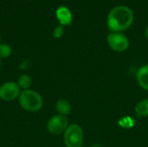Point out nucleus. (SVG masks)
<instances>
[{
  "instance_id": "1",
  "label": "nucleus",
  "mask_w": 148,
  "mask_h": 147,
  "mask_svg": "<svg viewBox=\"0 0 148 147\" xmlns=\"http://www.w3.org/2000/svg\"><path fill=\"white\" fill-rule=\"evenodd\" d=\"M134 19V12L129 7L118 5L114 7L108 15V28L111 32H122L131 27Z\"/></svg>"
},
{
  "instance_id": "2",
  "label": "nucleus",
  "mask_w": 148,
  "mask_h": 147,
  "mask_svg": "<svg viewBox=\"0 0 148 147\" xmlns=\"http://www.w3.org/2000/svg\"><path fill=\"white\" fill-rule=\"evenodd\" d=\"M20 107L27 112H37L43 106L42 95L35 90H23L18 97Z\"/></svg>"
},
{
  "instance_id": "3",
  "label": "nucleus",
  "mask_w": 148,
  "mask_h": 147,
  "mask_svg": "<svg viewBox=\"0 0 148 147\" xmlns=\"http://www.w3.org/2000/svg\"><path fill=\"white\" fill-rule=\"evenodd\" d=\"M84 139L83 129L78 124H71L63 133L66 147H82Z\"/></svg>"
},
{
  "instance_id": "4",
  "label": "nucleus",
  "mask_w": 148,
  "mask_h": 147,
  "mask_svg": "<svg viewBox=\"0 0 148 147\" xmlns=\"http://www.w3.org/2000/svg\"><path fill=\"white\" fill-rule=\"evenodd\" d=\"M107 42L109 48L118 53H122L129 48L128 38L121 32H111L107 36Z\"/></svg>"
},
{
  "instance_id": "5",
  "label": "nucleus",
  "mask_w": 148,
  "mask_h": 147,
  "mask_svg": "<svg viewBox=\"0 0 148 147\" xmlns=\"http://www.w3.org/2000/svg\"><path fill=\"white\" fill-rule=\"evenodd\" d=\"M69 119L61 114L53 115L47 122V129L53 135H61L69 127Z\"/></svg>"
},
{
  "instance_id": "6",
  "label": "nucleus",
  "mask_w": 148,
  "mask_h": 147,
  "mask_svg": "<svg viewBox=\"0 0 148 147\" xmlns=\"http://www.w3.org/2000/svg\"><path fill=\"white\" fill-rule=\"evenodd\" d=\"M20 93V88L15 81H7L0 86V99L4 101H15Z\"/></svg>"
},
{
  "instance_id": "7",
  "label": "nucleus",
  "mask_w": 148,
  "mask_h": 147,
  "mask_svg": "<svg viewBox=\"0 0 148 147\" xmlns=\"http://www.w3.org/2000/svg\"><path fill=\"white\" fill-rule=\"evenodd\" d=\"M56 16L62 26L70 25L72 23V13L66 6H60L56 11Z\"/></svg>"
},
{
  "instance_id": "8",
  "label": "nucleus",
  "mask_w": 148,
  "mask_h": 147,
  "mask_svg": "<svg viewBox=\"0 0 148 147\" xmlns=\"http://www.w3.org/2000/svg\"><path fill=\"white\" fill-rule=\"evenodd\" d=\"M136 78L140 87L142 89L148 91V64L141 66L138 69Z\"/></svg>"
},
{
  "instance_id": "9",
  "label": "nucleus",
  "mask_w": 148,
  "mask_h": 147,
  "mask_svg": "<svg viewBox=\"0 0 148 147\" xmlns=\"http://www.w3.org/2000/svg\"><path fill=\"white\" fill-rule=\"evenodd\" d=\"M56 110L58 114L68 116L71 113V105L68 101L64 99H60L56 103Z\"/></svg>"
},
{
  "instance_id": "10",
  "label": "nucleus",
  "mask_w": 148,
  "mask_h": 147,
  "mask_svg": "<svg viewBox=\"0 0 148 147\" xmlns=\"http://www.w3.org/2000/svg\"><path fill=\"white\" fill-rule=\"evenodd\" d=\"M135 114L139 118H145L148 116V99H144L139 101L134 107Z\"/></svg>"
},
{
  "instance_id": "11",
  "label": "nucleus",
  "mask_w": 148,
  "mask_h": 147,
  "mask_svg": "<svg viewBox=\"0 0 148 147\" xmlns=\"http://www.w3.org/2000/svg\"><path fill=\"white\" fill-rule=\"evenodd\" d=\"M16 83L19 86L20 89L27 90V89H29V88L32 85V79H31V77L29 75L23 74V75H21L18 77Z\"/></svg>"
},
{
  "instance_id": "12",
  "label": "nucleus",
  "mask_w": 148,
  "mask_h": 147,
  "mask_svg": "<svg viewBox=\"0 0 148 147\" xmlns=\"http://www.w3.org/2000/svg\"><path fill=\"white\" fill-rule=\"evenodd\" d=\"M12 53L11 47L7 43H0V58H8Z\"/></svg>"
},
{
  "instance_id": "13",
  "label": "nucleus",
  "mask_w": 148,
  "mask_h": 147,
  "mask_svg": "<svg viewBox=\"0 0 148 147\" xmlns=\"http://www.w3.org/2000/svg\"><path fill=\"white\" fill-rule=\"evenodd\" d=\"M63 34H64V29H63V26H62V25L56 27L53 31V36L56 39L61 38L63 36Z\"/></svg>"
},
{
  "instance_id": "14",
  "label": "nucleus",
  "mask_w": 148,
  "mask_h": 147,
  "mask_svg": "<svg viewBox=\"0 0 148 147\" xmlns=\"http://www.w3.org/2000/svg\"><path fill=\"white\" fill-rule=\"evenodd\" d=\"M145 35H146V37L148 39V26L147 27L146 30H145Z\"/></svg>"
},
{
  "instance_id": "15",
  "label": "nucleus",
  "mask_w": 148,
  "mask_h": 147,
  "mask_svg": "<svg viewBox=\"0 0 148 147\" xmlns=\"http://www.w3.org/2000/svg\"><path fill=\"white\" fill-rule=\"evenodd\" d=\"M93 147H101V146H98V145H96V146H94Z\"/></svg>"
},
{
  "instance_id": "16",
  "label": "nucleus",
  "mask_w": 148,
  "mask_h": 147,
  "mask_svg": "<svg viewBox=\"0 0 148 147\" xmlns=\"http://www.w3.org/2000/svg\"><path fill=\"white\" fill-rule=\"evenodd\" d=\"M0 68H1V58H0Z\"/></svg>"
},
{
  "instance_id": "17",
  "label": "nucleus",
  "mask_w": 148,
  "mask_h": 147,
  "mask_svg": "<svg viewBox=\"0 0 148 147\" xmlns=\"http://www.w3.org/2000/svg\"><path fill=\"white\" fill-rule=\"evenodd\" d=\"M0 43H1V34H0Z\"/></svg>"
}]
</instances>
